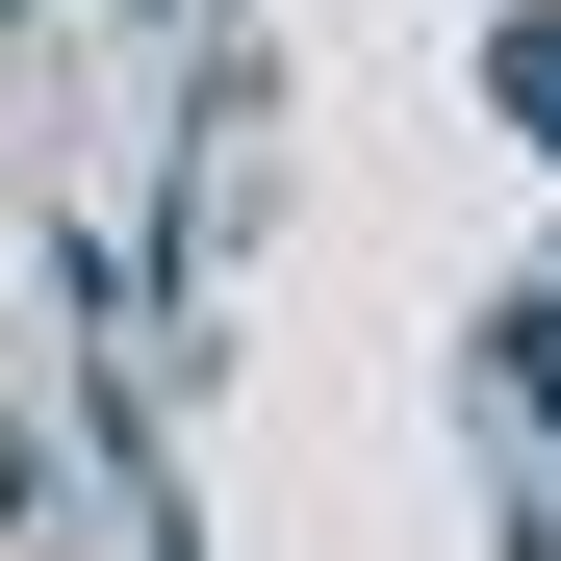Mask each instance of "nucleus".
Here are the masks:
<instances>
[{"label":"nucleus","mask_w":561,"mask_h":561,"mask_svg":"<svg viewBox=\"0 0 561 561\" xmlns=\"http://www.w3.org/2000/svg\"><path fill=\"white\" fill-rule=\"evenodd\" d=\"M26 485H51V459H26V434H0V536H26Z\"/></svg>","instance_id":"1"}]
</instances>
